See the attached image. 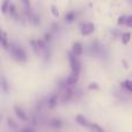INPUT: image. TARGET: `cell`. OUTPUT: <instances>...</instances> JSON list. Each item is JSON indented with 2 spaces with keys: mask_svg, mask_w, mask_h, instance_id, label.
<instances>
[{
  "mask_svg": "<svg viewBox=\"0 0 132 132\" xmlns=\"http://www.w3.org/2000/svg\"><path fill=\"white\" fill-rule=\"evenodd\" d=\"M21 1H22V4L24 5L26 8H29L30 7V0H21Z\"/></svg>",
  "mask_w": 132,
  "mask_h": 132,
  "instance_id": "18",
  "label": "cell"
},
{
  "mask_svg": "<svg viewBox=\"0 0 132 132\" xmlns=\"http://www.w3.org/2000/svg\"><path fill=\"white\" fill-rule=\"evenodd\" d=\"M1 45L5 50L9 48V43H8V38H7V34L5 31L1 32Z\"/></svg>",
  "mask_w": 132,
  "mask_h": 132,
  "instance_id": "7",
  "label": "cell"
},
{
  "mask_svg": "<svg viewBox=\"0 0 132 132\" xmlns=\"http://www.w3.org/2000/svg\"><path fill=\"white\" fill-rule=\"evenodd\" d=\"M94 30H95V24L92 22H87V23H84V24L81 26L80 32H81L82 36H88V35L93 34Z\"/></svg>",
  "mask_w": 132,
  "mask_h": 132,
  "instance_id": "3",
  "label": "cell"
},
{
  "mask_svg": "<svg viewBox=\"0 0 132 132\" xmlns=\"http://www.w3.org/2000/svg\"><path fill=\"white\" fill-rule=\"evenodd\" d=\"M7 11H9V0H4L1 6V12L2 14H5Z\"/></svg>",
  "mask_w": 132,
  "mask_h": 132,
  "instance_id": "12",
  "label": "cell"
},
{
  "mask_svg": "<svg viewBox=\"0 0 132 132\" xmlns=\"http://www.w3.org/2000/svg\"><path fill=\"white\" fill-rule=\"evenodd\" d=\"M122 87L123 88H125L126 90H129V92H131L132 93V80H124V81H122Z\"/></svg>",
  "mask_w": 132,
  "mask_h": 132,
  "instance_id": "9",
  "label": "cell"
},
{
  "mask_svg": "<svg viewBox=\"0 0 132 132\" xmlns=\"http://www.w3.org/2000/svg\"><path fill=\"white\" fill-rule=\"evenodd\" d=\"M52 126L53 128H56V129H59V128H62V125H63V122H62V119H59V118H56V119H52Z\"/></svg>",
  "mask_w": 132,
  "mask_h": 132,
  "instance_id": "13",
  "label": "cell"
},
{
  "mask_svg": "<svg viewBox=\"0 0 132 132\" xmlns=\"http://www.w3.org/2000/svg\"><path fill=\"white\" fill-rule=\"evenodd\" d=\"M21 132H35V131L32 130L31 128H24V129H22V130H21Z\"/></svg>",
  "mask_w": 132,
  "mask_h": 132,
  "instance_id": "21",
  "label": "cell"
},
{
  "mask_svg": "<svg viewBox=\"0 0 132 132\" xmlns=\"http://www.w3.org/2000/svg\"><path fill=\"white\" fill-rule=\"evenodd\" d=\"M49 107L50 108H53L56 104H57V95H52L50 97V100H49Z\"/></svg>",
  "mask_w": 132,
  "mask_h": 132,
  "instance_id": "14",
  "label": "cell"
},
{
  "mask_svg": "<svg viewBox=\"0 0 132 132\" xmlns=\"http://www.w3.org/2000/svg\"><path fill=\"white\" fill-rule=\"evenodd\" d=\"M88 88H89V89H97V88H98V86L95 84V82H94V84H90V85H89Z\"/></svg>",
  "mask_w": 132,
  "mask_h": 132,
  "instance_id": "20",
  "label": "cell"
},
{
  "mask_svg": "<svg viewBox=\"0 0 132 132\" xmlns=\"http://www.w3.org/2000/svg\"><path fill=\"white\" fill-rule=\"evenodd\" d=\"M14 111H15L16 116H18L20 119H22V121H27V119H28L27 115H26V112L22 110V108H20V107H18V105H15V107H14Z\"/></svg>",
  "mask_w": 132,
  "mask_h": 132,
  "instance_id": "6",
  "label": "cell"
},
{
  "mask_svg": "<svg viewBox=\"0 0 132 132\" xmlns=\"http://www.w3.org/2000/svg\"><path fill=\"white\" fill-rule=\"evenodd\" d=\"M11 53L14 57V59L18 60L19 63H26L27 62V53L20 46H12L11 48Z\"/></svg>",
  "mask_w": 132,
  "mask_h": 132,
  "instance_id": "2",
  "label": "cell"
},
{
  "mask_svg": "<svg viewBox=\"0 0 132 132\" xmlns=\"http://www.w3.org/2000/svg\"><path fill=\"white\" fill-rule=\"evenodd\" d=\"M51 13H52V15L55 16V18H58V16H59V11H58V8L55 6V5L51 6Z\"/></svg>",
  "mask_w": 132,
  "mask_h": 132,
  "instance_id": "15",
  "label": "cell"
},
{
  "mask_svg": "<svg viewBox=\"0 0 132 132\" xmlns=\"http://www.w3.org/2000/svg\"><path fill=\"white\" fill-rule=\"evenodd\" d=\"M75 16H77V14H75L73 11L68 12V13L65 15V20H66V22H68V23H70V22H72V21H74Z\"/></svg>",
  "mask_w": 132,
  "mask_h": 132,
  "instance_id": "10",
  "label": "cell"
},
{
  "mask_svg": "<svg viewBox=\"0 0 132 132\" xmlns=\"http://www.w3.org/2000/svg\"><path fill=\"white\" fill-rule=\"evenodd\" d=\"M117 23H118L119 26L126 24V18H125V16H119V18H118V21H117Z\"/></svg>",
  "mask_w": 132,
  "mask_h": 132,
  "instance_id": "16",
  "label": "cell"
},
{
  "mask_svg": "<svg viewBox=\"0 0 132 132\" xmlns=\"http://www.w3.org/2000/svg\"><path fill=\"white\" fill-rule=\"evenodd\" d=\"M130 39H131V32H124V34L122 35L121 41L123 44H128L129 42H130Z\"/></svg>",
  "mask_w": 132,
  "mask_h": 132,
  "instance_id": "11",
  "label": "cell"
},
{
  "mask_svg": "<svg viewBox=\"0 0 132 132\" xmlns=\"http://www.w3.org/2000/svg\"><path fill=\"white\" fill-rule=\"evenodd\" d=\"M126 26H128V27H130V28H132V15H130V16H128V18H126Z\"/></svg>",
  "mask_w": 132,
  "mask_h": 132,
  "instance_id": "17",
  "label": "cell"
},
{
  "mask_svg": "<svg viewBox=\"0 0 132 132\" xmlns=\"http://www.w3.org/2000/svg\"><path fill=\"white\" fill-rule=\"evenodd\" d=\"M68 60H70V65H71V74L66 79L65 84H66V86H73L79 80L80 71H81V64L78 60V57H75L72 52L68 53Z\"/></svg>",
  "mask_w": 132,
  "mask_h": 132,
  "instance_id": "1",
  "label": "cell"
},
{
  "mask_svg": "<svg viewBox=\"0 0 132 132\" xmlns=\"http://www.w3.org/2000/svg\"><path fill=\"white\" fill-rule=\"evenodd\" d=\"M82 51H84V48H82V44L80 42H75L72 45V53L75 56V57H80L82 55Z\"/></svg>",
  "mask_w": 132,
  "mask_h": 132,
  "instance_id": "4",
  "label": "cell"
},
{
  "mask_svg": "<svg viewBox=\"0 0 132 132\" xmlns=\"http://www.w3.org/2000/svg\"><path fill=\"white\" fill-rule=\"evenodd\" d=\"M88 129L90 130V132H104V131H103V129L101 128L100 125H97V124H95V123H90V124H89Z\"/></svg>",
  "mask_w": 132,
  "mask_h": 132,
  "instance_id": "8",
  "label": "cell"
},
{
  "mask_svg": "<svg viewBox=\"0 0 132 132\" xmlns=\"http://www.w3.org/2000/svg\"><path fill=\"white\" fill-rule=\"evenodd\" d=\"M75 121H77V123L79 124V125L81 126H85V128H88L89 126V122L87 121V118L85 116H82V115H78L77 117H75Z\"/></svg>",
  "mask_w": 132,
  "mask_h": 132,
  "instance_id": "5",
  "label": "cell"
},
{
  "mask_svg": "<svg viewBox=\"0 0 132 132\" xmlns=\"http://www.w3.org/2000/svg\"><path fill=\"white\" fill-rule=\"evenodd\" d=\"M50 39H51V35L49 34V32H48V34L44 35V38H43V41H44V42H49Z\"/></svg>",
  "mask_w": 132,
  "mask_h": 132,
  "instance_id": "19",
  "label": "cell"
}]
</instances>
